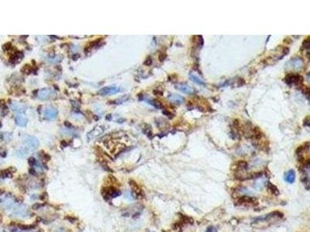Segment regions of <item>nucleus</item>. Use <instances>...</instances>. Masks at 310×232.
I'll list each match as a JSON object with an SVG mask.
<instances>
[{
  "label": "nucleus",
  "mask_w": 310,
  "mask_h": 232,
  "mask_svg": "<svg viewBox=\"0 0 310 232\" xmlns=\"http://www.w3.org/2000/svg\"><path fill=\"white\" fill-rule=\"evenodd\" d=\"M282 214L280 212H272L270 213L269 215H265V216L259 217V218H255L253 221L252 225H257L259 223H266V222H271L272 223L274 220H278L281 218H282Z\"/></svg>",
  "instance_id": "1"
},
{
  "label": "nucleus",
  "mask_w": 310,
  "mask_h": 232,
  "mask_svg": "<svg viewBox=\"0 0 310 232\" xmlns=\"http://www.w3.org/2000/svg\"><path fill=\"white\" fill-rule=\"evenodd\" d=\"M0 203L6 209H10L14 206V203H16V198H15L12 194L8 193L6 194L0 199Z\"/></svg>",
  "instance_id": "2"
},
{
  "label": "nucleus",
  "mask_w": 310,
  "mask_h": 232,
  "mask_svg": "<svg viewBox=\"0 0 310 232\" xmlns=\"http://www.w3.org/2000/svg\"><path fill=\"white\" fill-rule=\"evenodd\" d=\"M28 215L27 208L25 205L16 204L13 207V211L12 216L15 218H25Z\"/></svg>",
  "instance_id": "3"
},
{
  "label": "nucleus",
  "mask_w": 310,
  "mask_h": 232,
  "mask_svg": "<svg viewBox=\"0 0 310 232\" xmlns=\"http://www.w3.org/2000/svg\"><path fill=\"white\" fill-rule=\"evenodd\" d=\"M57 95L56 92L50 88H43L39 90L37 98L41 100H48L53 99Z\"/></svg>",
  "instance_id": "4"
},
{
  "label": "nucleus",
  "mask_w": 310,
  "mask_h": 232,
  "mask_svg": "<svg viewBox=\"0 0 310 232\" xmlns=\"http://www.w3.org/2000/svg\"><path fill=\"white\" fill-rule=\"evenodd\" d=\"M25 142H26V148L28 150H34L36 149L37 147L39 146V141L34 136H30V135H27L25 138Z\"/></svg>",
  "instance_id": "5"
},
{
  "label": "nucleus",
  "mask_w": 310,
  "mask_h": 232,
  "mask_svg": "<svg viewBox=\"0 0 310 232\" xmlns=\"http://www.w3.org/2000/svg\"><path fill=\"white\" fill-rule=\"evenodd\" d=\"M303 81V78L302 76L294 75V74H289L285 77V82L289 85L296 84V85H300Z\"/></svg>",
  "instance_id": "6"
},
{
  "label": "nucleus",
  "mask_w": 310,
  "mask_h": 232,
  "mask_svg": "<svg viewBox=\"0 0 310 232\" xmlns=\"http://www.w3.org/2000/svg\"><path fill=\"white\" fill-rule=\"evenodd\" d=\"M120 91V89L118 87H105L99 90L98 94L102 95V96H105V95H115V94L118 93Z\"/></svg>",
  "instance_id": "7"
},
{
  "label": "nucleus",
  "mask_w": 310,
  "mask_h": 232,
  "mask_svg": "<svg viewBox=\"0 0 310 232\" xmlns=\"http://www.w3.org/2000/svg\"><path fill=\"white\" fill-rule=\"evenodd\" d=\"M58 111L57 110V108H55L54 107H48V108H46L44 111V118L48 120H52L54 119L58 116Z\"/></svg>",
  "instance_id": "8"
},
{
  "label": "nucleus",
  "mask_w": 310,
  "mask_h": 232,
  "mask_svg": "<svg viewBox=\"0 0 310 232\" xmlns=\"http://www.w3.org/2000/svg\"><path fill=\"white\" fill-rule=\"evenodd\" d=\"M174 87L178 91H179L182 92L184 94H186V95H191V94H192L194 92L193 88L186 84H175Z\"/></svg>",
  "instance_id": "9"
},
{
  "label": "nucleus",
  "mask_w": 310,
  "mask_h": 232,
  "mask_svg": "<svg viewBox=\"0 0 310 232\" xmlns=\"http://www.w3.org/2000/svg\"><path fill=\"white\" fill-rule=\"evenodd\" d=\"M288 64H289V66L292 68V69L296 70V71H299L303 67V61L301 60L300 58H294L292 60H291L288 63Z\"/></svg>",
  "instance_id": "10"
},
{
  "label": "nucleus",
  "mask_w": 310,
  "mask_h": 232,
  "mask_svg": "<svg viewBox=\"0 0 310 232\" xmlns=\"http://www.w3.org/2000/svg\"><path fill=\"white\" fill-rule=\"evenodd\" d=\"M104 132V128H102V126H96L95 128H94L89 134H88V139H92L94 138L97 137L100 135L101 134L103 133Z\"/></svg>",
  "instance_id": "11"
},
{
  "label": "nucleus",
  "mask_w": 310,
  "mask_h": 232,
  "mask_svg": "<svg viewBox=\"0 0 310 232\" xmlns=\"http://www.w3.org/2000/svg\"><path fill=\"white\" fill-rule=\"evenodd\" d=\"M168 98L170 102L174 104H176V105H181L185 101V99L182 96L177 95V94H171V95H168Z\"/></svg>",
  "instance_id": "12"
},
{
  "label": "nucleus",
  "mask_w": 310,
  "mask_h": 232,
  "mask_svg": "<svg viewBox=\"0 0 310 232\" xmlns=\"http://www.w3.org/2000/svg\"><path fill=\"white\" fill-rule=\"evenodd\" d=\"M16 123L19 126H22V127H25L27 124V118H26V116L23 114H16Z\"/></svg>",
  "instance_id": "13"
},
{
  "label": "nucleus",
  "mask_w": 310,
  "mask_h": 232,
  "mask_svg": "<svg viewBox=\"0 0 310 232\" xmlns=\"http://www.w3.org/2000/svg\"><path fill=\"white\" fill-rule=\"evenodd\" d=\"M284 180L288 184H293L296 180V172L293 169H290L284 174Z\"/></svg>",
  "instance_id": "14"
},
{
  "label": "nucleus",
  "mask_w": 310,
  "mask_h": 232,
  "mask_svg": "<svg viewBox=\"0 0 310 232\" xmlns=\"http://www.w3.org/2000/svg\"><path fill=\"white\" fill-rule=\"evenodd\" d=\"M23 57V53H22V52H16V53H15L14 54L12 55V56L10 57V63L13 64H18L21 61Z\"/></svg>",
  "instance_id": "15"
},
{
  "label": "nucleus",
  "mask_w": 310,
  "mask_h": 232,
  "mask_svg": "<svg viewBox=\"0 0 310 232\" xmlns=\"http://www.w3.org/2000/svg\"><path fill=\"white\" fill-rule=\"evenodd\" d=\"M11 108L14 111L19 113H19H20V114H22V113H23L25 111H26V108H25V107L23 106V105H20V104H18V103L12 104Z\"/></svg>",
  "instance_id": "16"
},
{
  "label": "nucleus",
  "mask_w": 310,
  "mask_h": 232,
  "mask_svg": "<svg viewBox=\"0 0 310 232\" xmlns=\"http://www.w3.org/2000/svg\"><path fill=\"white\" fill-rule=\"evenodd\" d=\"M189 77H190L191 81H193L194 83H196V84H199V85H201V86H205V83L204 82L203 80L201 79L200 77H198V76L195 75V74H191L190 75H189Z\"/></svg>",
  "instance_id": "17"
},
{
  "label": "nucleus",
  "mask_w": 310,
  "mask_h": 232,
  "mask_svg": "<svg viewBox=\"0 0 310 232\" xmlns=\"http://www.w3.org/2000/svg\"><path fill=\"white\" fill-rule=\"evenodd\" d=\"M267 187H268V190L271 191V193H273L274 195L278 196L280 194V192H279V190H278V189L277 188V187H275L274 184H271V183L268 182V184H267Z\"/></svg>",
  "instance_id": "18"
},
{
  "label": "nucleus",
  "mask_w": 310,
  "mask_h": 232,
  "mask_svg": "<svg viewBox=\"0 0 310 232\" xmlns=\"http://www.w3.org/2000/svg\"><path fill=\"white\" fill-rule=\"evenodd\" d=\"M255 200L254 197H250V196L243 195L239 199L240 203H253Z\"/></svg>",
  "instance_id": "19"
},
{
  "label": "nucleus",
  "mask_w": 310,
  "mask_h": 232,
  "mask_svg": "<svg viewBox=\"0 0 310 232\" xmlns=\"http://www.w3.org/2000/svg\"><path fill=\"white\" fill-rule=\"evenodd\" d=\"M1 177L2 178H11L13 177V173L10 169H5L1 172Z\"/></svg>",
  "instance_id": "20"
},
{
  "label": "nucleus",
  "mask_w": 310,
  "mask_h": 232,
  "mask_svg": "<svg viewBox=\"0 0 310 232\" xmlns=\"http://www.w3.org/2000/svg\"><path fill=\"white\" fill-rule=\"evenodd\" d=\"M254 187L257 190H262L263 187H264V181L262 180H259L256 181L255 184H254Z\"/></svg>",
  "instance_id": "21"
},
{
  "label": "nucleus",
  "mask_w": 310,
  "mask_h": 232,
  "mask_svg": "<svg viewBox=\"0 0 310 232\" xmlns=\"http://www.w3.org/2000/svg\"><path fill=\"white\" fill-rule=\"evenodd\" d=\"M148 103H150V105H153L154 108H157V109H161V108H162L161 104L156 100H150V101H148Z\"/></svg>",
  "instance_id": "22"
},
{
  "label": "nucleus",
  "mask_w": 310,
  "mask_h": 232,
  "mask_svg": "<svg viewBox=\"0 0 310 232\" xmlns=\"http://www.w3.org/2000/svg\"><path fill=\"white\" fill-rule=\"evenodd\" d=\"M19 227H20L23 230H29L36 228V225L35 224H30V225H25V224H23V225H22L21 224V225H19Z\"/></svg>",
  "instance_id": "23"
},
{
  "label": "nucleus",
  "mask_w": 310,
  "mask_h": 232,
  "mask_svg": "<svg viewBox=\"0 0 310 232\" xmlns=\"http://www.w3.org/2000/svg\"><path fill=\"white\" fill-rule=\"evenodd\" d=\"M240 192L242 193L243 195L250 196V194H252V192L250 190H249L248 189L245 188V187H242V188L240 189Z\"/></svg>",
  "instance_id": "24"
},
{
  "label": "nucleus",
  "mask_w": 310,
  "mask_h": 232,
  "mask_svg": "<svg viewBox=\"0 0 310 232\" xmlns=\"http://www.w3.org/2000/svg\"><path fill=\"white\" fill-rule=\"evenodd\" d=\"M44 206H45V204H44V203H34V204L32 206V209H34V210H39V209H40V208L43 207H44Z\"/></svg>",
  "instance_id": "25"
},
{
  "label": "nucleus",
  "mask_w": 310,
  "mask_h": 232,
  "mask_svg": "<svg viewBox=\"0 0 310 232\" xmlns=\"http://www.w3.org/2000/svg\"><path fill=\"white\" fill-rule=\"evenodd\" d=\"M28 163H29L30 166H34V165H36L37 160H36V159L34 158V157H30V158L28 159Z\"/></svg>",
  "instance_id": "26"
},
{
  "label": "nucleus",
  "mask_w": 310,
  "mask_h": 232,
  "mask_svg": "<svg viewBox=\"0 0 310 232\" xmlns=\"http://www.w3.org/2000/svg\"><path fill=\"white\" fill-rule=\"evenodd\" d=\"M65 219H67L68 221H69L70 222H71V223H74V221H77V218H74V217H71V216H66L65 218Z\"/></svg>",
  "instance_id": "27"
},
{
  "label": "nucleus",
  "mask_w": 310,
  "mask_h": 232,
  "mask_svg": "<svg viewBox=\"0 0 310 232\" xmlns=\"http://www.w3.org/2000/svg\"><path fill=\"white\" fill-rule=\"evenodd\" d=\"M217 229L215 227H213V226H210V227H209L208 228L206 229V230H205V232H217Z\"/></svg>",
  "instance_id": "28"
},
{
  "label": "nucleus",
  "mask_w": 310,
  "mask_h": 232,
  "mask_svg": "<svg viewBox=\"0 0 310 232\" xmlns=\"http://www.w3.org/2000/svg\"><path fill=\"white\" fill-rule=\"evenodd\" d=\"M47 195H48V194H47V192H44V193H41V196H40V199H41V200H45L46 199H47Z\"/></svg>",
  "instance_id": "29"
},
{
  "label": "nucleus",
  "mask_w": 310,
  "mask_h": 232,
  "mask_svg": "<svg viewBox=\"0 0 310 232\" xmlns=\"http://www.w3.org/2000/svg\"><path fill=\"white\" fill-rule=\"evenodd\" d=\"M11 48V44L10 43H8V44H6L5 45H3V50H8Z\"/></svg>",
  "instance_id": "30"
},
{
  "label": "nucleus",
  "mask_w": 310,
  "mask_h": 232,
  "mask_svg": "<svg viewBox=\"0 0 310 232\" xmlns=\"http://www.w3.org/2000/svg\"><path fill=\"white\" fill-rule=\"evenodd\" d=\"M29 173L30 174V175H32V176H35L36 174L35 169H33V168H30V169H29Z\"/></svg>",
  "instance_id": "31"
},
{
  "label": "nucleus",
  "mask_w": 310,
  "mask_h": 232,
  "mask_svg": "<svg viewBox=\"0 0 310 232\" xmlns=\"http://www.w3.org/2000/svg\"><path fill=\"white\" fill-rule=\"evenodd\" d=\"M308 40H305V41H304L303 42V44H302V46H303V47L304 48H308Z\"/></svg>",
  "instance_id": "32"
},
{
  "label": "nucleus",
  "mask_w": 310,
  "mask_h": 232,
  "mask_svg": "<svg viewBox=\"0 0 310 232\" xmlns=\"http://www.w3.org/2000/svg\"><path fill=\"white\" fill-rule=\"evenodd\" d=\"M65 126H66L67 128H68V129H71L72 128V125L71 124V123L69 122H68V121H66L65 122Z\"/></svg>",
  "instance_id": "33"
},
{
  "label": "nucleus",
  "mask_w": 310,
  "mask_h": 232,
  "mask_svg": "<svg viewBox=\"0 0 310 232\" xmlns=\"http://www.w3.org/2000/svg\"><path fill=\"white\" fill-rule=\"evenodd\" d=\"M151 63H152V60H151V59H150V57H149V58H147V60H146L145 63H144V64H147V65H148V66H149V65L151 64Z\"/></svg>",
  "instance_id": "34"
},
{
  "label": "nucleus",
  "mask_w": 310,
  "mask_h": 232,
  "mask_svg": "<svg viewBox=\"0 0 310 232\" xmlns=\"http://www.w3.org/2000/svg\"><path fill=\"white\" fill-rule=\"evenodd\" d=\"M37 223H39V222H41V221H42V218H40V217H37Z\"/></svg>",
  "instance_id": "35"
},
{
  "label": "nucleus",
  "mask_w": 310,
  "mask_h": 232,
  "mask_svg": "<svg viewBox=\"0 0 310 232\" xmlns=\"http://www.w3.org/2000/svg\"><path fill=\"white\" fill-rule=\"evenodd\" d=\"M62 146H64V147L67 146L66 142H65V141H62Z\"/></svg>",
  "instance_id": "36"
},
{
  "label": "nucleus",
  "mask_w": 310,
  "mask_h": 232,
  "mask_svg": "<svg viewBox=\"0 0 310 232\" xmlns=\"http://www.w3.org/2000/svg\"><path fill=\"white\" fill-rule=\"evenodd\" d=\"M2 216L0 215V223H2Z\"/></svg>",
  "instance_id": "37"
},
{
  "label": "nucleus",
  "mask_w": 310,
  "mask_h": 232,
  "mask_svg": "<svg viewBox=\"0 0 310 232\" xmlns=\"http://www.w3.org/2000/svg\"><path fill=\"white\" fill-rule=\"evenodd\" d=\"M31 198H32V199H34V198L37 199V196H34H34H33L32 197H31Z\"/></svg>",
  "instance_id": "38"
},
{
  "label": "nucleus",
  "mask_w": 310,
  "mask_h": 232,
  "mask_svg": "<svg viewBox=\"0 0 310 232\" xmlns=\"http://www.w3.org/2000/svg\"><path fill=\"white\" fill-rule=\"evenodd\" d=\"M39 232H44V230H43V229H40Z\"/></svg>",
  "instance_id": "39"
}]
</instances>
